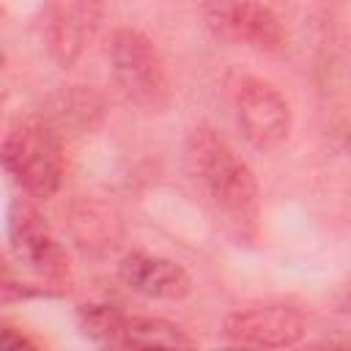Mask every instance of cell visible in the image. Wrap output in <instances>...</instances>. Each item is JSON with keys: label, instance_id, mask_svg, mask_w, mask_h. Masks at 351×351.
<instances>
[{"label": "cell", "instance_id": "cell-3", "mask_svg": "<svg viewBox=\"0 0 351 351\" xmlns=\"http://www.w3.org/2000/svg\"><path fill=\"white\" fill-rule=\"evenodd\" d=\"M3 165L22 192L38 200L52 197L63 184V148L58 132L44 121L14 126L3 140Z\"/></svg>", "mask_w": 351, "mask_h": 351}, {"label": "cell", "instance_id": "cell-1", "mask_svg": "<svg viewBox=\"0 0 351 351\" xmlns=\"http://www.w3.org/2000/svg\"><path fill=\"white\" fill-rule=\"evenodd\" d=\"M184 167L214 222L239 244L252 241L261 217V189L252 167L206 123L186 134Z\"/></svg>", "mask_w": 351, "mask_h": 351}, {"label": "cell", "instance_id": "cell-13", "mask_svg": "<svg viewBox=\"0 0 351 351\" xmlns=\"http://www.w3.org/2000/svg\"><path fill=\"white\" fill-rule=\"evenodd\" d=\"M346 145H348V151H351V132H348V140H346Z\"/></svg>", "mask_w": 351, "mask_h": 351}, {"label": "cell", "instance_id": "cell-8", "mask_svg": "<svg viewBox=\"0 0 351 351\" xmlns=\"http://www.w3.org/2000/svg\"><path fill=\"white\" fill-rule=\"evenodd\" d=\"M118 277L126 288L145 299H162V302H178L189 296L192 277L186 269L170 258L151 255V252H126L118 263Z\"/></svg>", "mask_w": 351, "mask_h": 351}, {"label": "cell", "instance_id": "cell-4", "mask_svg": "<svg viewBox=\"0 0 351 351\" xmlns=\"http://www.w3.org/2000/svg\"><path fill=\"white\" fill-rule=\"evenodd\" d=\"M233 115L244 140L258 151L280 148L291 134V107L285 96L261 77H236L230 85Z\"/></svg>", "mask_w": 351, "mask_h": 351}, {"label": "cell", "instance_id": "cell-10", "mask_svg": "<svg viewBox=\"0 0 351 351\" xmlns=\"http://www.w3.org/2000/svg\"><path fill=\"white\" fill-rule=\"evenodd\" d=\"M195 337L173 321L154 315H123L115 348H195Z\"/></svg>", "mask_w": 351, "mask_h": 351}, {"label": "cell", "instance_id": "cell-2", "mask_svg": "<svg viewBox=\"0 0 351 351\" xmlns=\"http://www.w3.org/2000/svg\"><path fill=\"white\" fill-rule=\"evenodd\" d=\"M112 77L129 104L140 112L162 115L173 101L170 77L156 44L137 27H118L110 38Z\"/></svg>", "mask_w": 351, "mask_h": 351}, {"label": "cell", "instance_id": "cell-9", "mask_svg": "<svg viewBox=\"0 0 351 351\" xmlns=\"http://www.w3.org/2000/svg\"><path fill=\"white\" fill-rule=\"evenodd\" d=\"M96 25H99L96 3L93 0H71L52 22V30H49L52 55L60 63H71L88 44V38L93 36Z\"/></svg>", "mask_w": 351, "mask_h": 351}, {"label": "cell", "instance_id": "cell-7", "mask_svg": "<svg viewBox=\"0 0 351 351\" xmlns=\"http://www.w3.org/2000/svg\"><path fill=\"white\" fill-rule=\"evenodd\" d=\"M222 335L239 346L255 348H291L307 335V321L288 304H255L225 315Z\"/></svg>", "mask_w": 351, "mask_h": 351}, {"label": "cell", "instance_id": "cell-6", "mask_svg": "<svg viewBox=\"0 0 351 351\" xmlns=\"http://www.w3.org/2000/svg\"><path fill=\"white\" fill-rule=\"evenodd\" d=\"M8 244L19 263L33 269L49 282H63L71 271L69 252L55 236L41 211L25 200H16L8 214Z\"/></svg>", "mask_w": 351, "mask_h": 351}, {"label": "cell", "instance_id": "cell-5", "mask_svg": "<svg viewBox=\"0 0 351 351\" xmlns=\"http://www.w3.org/2000/svg\"><path fill=\"white\" fill-rule=\"evenodd\" d=\"M200 19L217 41L230 47L277 52L285 41L280 16L258 0H206Z\"/></svg>", "mask_w": 351, "mask_h": 351}, {"label": "cell", "instance_id": "cell-12", "mask_svg": "<svg viewBox=\"0 0 351 351\" xmlns=\"http://www.w3.org/2000/svg\"><path fill=\"white\" fill-rule=\"evenodd\" d=\"M0 343H3V348H38L27 335H16L14 326H3V332H0Z\"/></svg>", "mask_w": 351, "mask_h": 351}, {"label": "cell", "instance_id": "cell-11", "mask_svg": "<svg viewBox=\"0 0 351 351\" xmlns=\"http://www.w3.org/2000/svg\"><path fill=\"white\" fill-rule=\"evenodd\" d=\"M123 310L115 304H104V302H90L82 304L77 310V321L85 337L101 343V346H115L118 343V332L123 324Z\"/></svg>", "mask_w": 351, "mask_h": 351}]
</instances>
